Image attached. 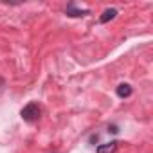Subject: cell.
I'll return each instance as SVG.
<instances>
[{"label":"cell","instance_id":"cell-1","mask_svg":"<svg viewBox=\"0 0 153 153\" xmlns=\"http://www.w3.org/2000/svg\"><path fill=\"white\" fill-rule=\"evenodd\" d=\"M20 115H22V119H24L25 123H34V121L40 119V106H38L36 103H29V105H25V106L22 108Z\"/></svg>","mask_w":153,"mask_h":153},{"label":"cell","instance_id":"cell-4","mask_svg":"<svg viewBox=\"0 0 153 153\" xmlns=\"http://www.w3.org/2000/svg\"><path fill=\"white\" fill-rule=\"evenodd\" d=\"M117 96H119V97H128V96H131V87H130L128 83H121V85L117 87Z\"/></svg>","mask_w":153,"mask_h":153},{"label":"cell","instance_id":"cell-3","mask_svg":"<svg viewBox=\"0 0 153 153\" xmlns=\"http://www.w3.org/2000/svg\"><path fill=\"white\" fill-rule=\"evenodd\" d=\"M115 16H117V9H114V7H112V9H106V11L101 15V18H99V20H101V24H106V22L114 20Z\"/></svg>","mask_w":153,"mask_h":153},{"label":"cell","instance_id":"cell-5","mask_svg":"<svg viewBox=\"0 0 153 153\" xmlns=\"http://www.w3.org/2000/svg\"><path fill=\"white\" fill-rule=\"evenodd\" d=\"M67 15L68 16H85V15H88V11H83V9H76L72 4L67 7Z\"/></svg>","mask_w":153,"mask_h":153},{"label":"cell","instance_id":"cell-2","mask_svg":"<svg viewBox=\"0 0 153 153\" xmlns=\"http://www.w3.org/2000/svg\"><path fill=\"white\" fill-rule=\"evenodd\" d=\"M117 144L119 142H115V140H112L108 144H101V146H97V153H115L117 151Z\"/></svg>","mask_w":153,"mask_h":153},{"label":"cell","instance_id":"cell-6","mask_svg":"<svg viewBox=\"0 0 153 153\" xmlns=\"http://www.w3.org/2000/svg\"><path fill=\"white\" fill-rule=\"evenodd\" d=\"M108 130H110V131H112V133H117V131H119V130H117V126H110V128H108Z\"/></svg>","mask_w":153,"mask_h":153}]
</instances>
